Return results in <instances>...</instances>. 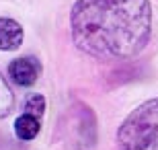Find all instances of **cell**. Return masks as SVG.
<instances>
[{"label": "cell", "mask_w": 158, "mask_h": 150, "mask_svg": "<svg viewBox=\"0 0 158 150\" xmlns=\"http://www.w3.org/2000/svg\"><path fill=\"white\" fill-rule=\"evenodd\" d=\"M72 41L97 60H127L152 33L150 0H76L70 12Z\"/></svg>", "instance_id": "6da1fadb"}, {"label": "cell", "mask_w": 158, "mask_h": 150, "mask_svg": "<svg viewBox=\"0 0 158 150\" xmlns=\"http://www.w3.org/2000/svg\"><path fill=\"white\" fill-rule=\"evenodd\" d=\"M119 150H158V99L142 103L117 132Z\"/></svg>", "instance_id": "7a4b0ae2"}, {"label": "cell", "mask_w": 158, "mask_h": 150, "mask_svg": "<svg viewBox=\"0 0 158 150\" xmlns=\"http://www.w3.org/2000/svg\"><path fill=\"white\" fill-rule=\"evenodd\" d=\"M8 76L19 87H31L41 76V62L33 56L17 58L8 64Z\"/></svg>", "instance_id": "3957f363"}, {"label": "cell", "mask_w": 158, "mask_h": 150, "mask_svg": "<svg viewBox=\"0 0 158 150\" xmlns=\"http://www.w3.org/2000/svg\"><path fill=\"white\" fill-rule=\"evenodd\" d=\"M23 43V27L8 17H0V52L19 49Z\"/></svg>", "instance_id": "277c9868"}, {"label": "cell", "mask_w": 158, "mask_h": 150, "mask_svg": "<svg viewBox=\"0 0 158 150\" xmlns=\"http://www.w3.org/2000/svg\"><path fill=\"white\" fill-rule=\"evenodd\" d=\"M39 130H41L39 117L31 115V113H23V115H19L17 121H15V134H17V138L23 140V142L33 140L37 134H39Z\"/></svg>", "instance_id": "5b68a950"}, {"label": "cell", "mask_w": 158, "mask_h": 150, "mask_svg": "<svg viewBox=\"0 0 158 150\" xmlns=\"http://www.w3.org/2000/svg\"><path fill=\"white\" fill-rule=\"evenodd\" d=\"M12 105H15V95H12L8 82L4 80V76L0 74V119L12 111Z\"/></svg>", "instance_id": "8992f818"}, {"label": "cell", "mask_w": 158, "mask_h": 150, "mask_svg": "<svg viewBox=\"0 0 158 150\" xmlns=\"http://www.w3.org/2000/svg\"><path fill=\"white\" fill-rule=\"evenodd\" d=\"M25 113H31L41 119V115L45 113V97L43 95H31L27 101H25Z\"/></svg>", "instance_id": "52a82bcc"}]
</instances>
